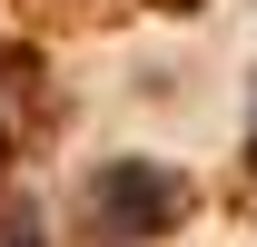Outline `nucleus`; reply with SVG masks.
<instances>
[{
  "label": "nucleus",
  "mask_w": 257,
  "mask_h": 247,
  "mask_svg": "<svg viewBox=\"0 0 257 247\" xmlns=\"http://www.w3.org/2000/svg\"><path fill=\"white\" fill-rule=\"evenodd\" d=\"M178 208H188V178L178 168H159V158H109L89 178V217L109 247H139V237H168L178 227Z\"/></svg>",
  "instance_id": "1"
},
{
  "label": "nucleus",
  "mask_w": 257,
  "mask_h": 247,
  "mask_svg": "<svg viewBox=\"0 0 257 247\" xmlns=\"http://www.w3.org/2000/svg\"><path fill=\"white\" fill-rule=\"evenodd\" d=\"M0 247H40V217L20 208V217H0Z\"/></svg>",
  "instance_id": "2"
},
{
  "label": "nucleus",
  "mask_w": 257,
  "mask_h": 247,
  "mask_svg": "<svg viewBox=\"0 0 257 247\" xmlns=\"http://www.w3.org/2000/svg\"><path fill=\"white\" fill-rule=\"evenodd\" d=\"M247 149H257V129H247Z\"/></svg>",
  "instance_id": "3"
}]
</instances>
